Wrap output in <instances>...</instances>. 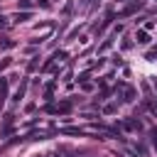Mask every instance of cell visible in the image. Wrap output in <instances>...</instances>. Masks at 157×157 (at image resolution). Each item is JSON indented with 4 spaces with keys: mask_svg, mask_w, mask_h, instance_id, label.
Here are the masks:
<instances>
[{
    "mask_svg": "<svg viewBox=\"0 0 157 157\" xmlns=\"http://www.w3.org/2000/svg\"><path fill=\"white\" fill-rule=\"evenodd\" d=\"M135 39H137V44H150V34L145 29H137L135 32Z\"/></svg>",
    "mask_w": 157,
    "mask_h": 157,
    "instance_id": "6da1fadb",
    "label": "cell"
}]
</instances>
